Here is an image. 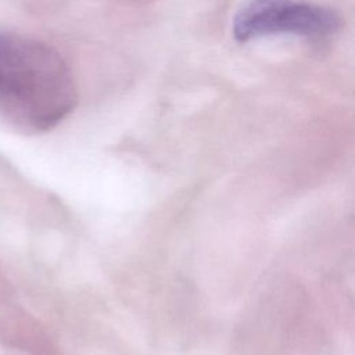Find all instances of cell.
<instances>
[{"label": "cell", "mask_w": 355, "mask_h": 355, "mask_svg": "<svg viewBox=\"0 0 355 355\" xmlns=\"http://www.w3.org/2000/svg\"><path fill=\"white\" fill-rule=\"evenodd\" d=\"M78 103L73 75L61 54L44 42L0 32V116L26 133H42L64 121Z\"/></svg>", "instance_id": "1"}, {"label": "cell", "mask_w": 355, "mask_h": 355, "mask_svg": "<svg viewBox=\"0 0 355 355\" xmlns=\"http://www.w3.org/2000/svg\"><path fill=\"white\" fill-rule=\"evenodd\" d=\"M340 17L323 6L295 0H245L233 19V35L248 42L269 35L326 37L340 28Z\"/></svg>", "instance_id": "2"}]
</instances>
